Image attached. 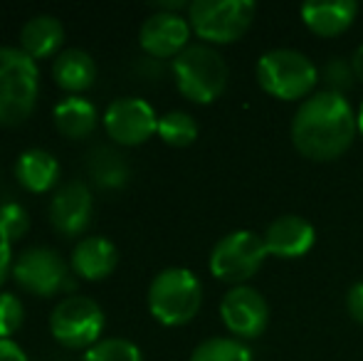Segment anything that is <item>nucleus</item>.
<instances>
[{
	"mask_svg": "<svg viewBox=\"0 0 363 361\" xmlns=\"http://www.w3.org/2000/svg\"><path fill=\"white\" fill-rule=\"evenodd\" d=\"M289 134L294 149L304 159L334 161L349 151L359 134L356 111L339 91H314L294 111Z\"/></svg>",
	"mask_w": 363,
	"mask_h": 361,
	"instance_id": "1",
	"label": "nucleus"
},
{
	"mask_svg": "<svg viewBox=\"0 0 363 361\" xmlns=\"http://www.w3.org/2000/svg\"><path fill=\"white\" fill-rule=\"evenodd\" d=\"M151 317L163 327H183L193 322L203 307V284L186 267H166L151 279L146 294Z\"/></svg>",
	"mask_w": 363,
	"mask_h": 361,
	"instance_id": "2",
	"label": "nucleus"
},
{
	"mask_svg": "<svg viewBox=\"0 0 363 361\" xmlns=\"http://www.w3.org/2000/svg\"><path fill=\"white\" fill-rule=\"evenodd\" d=\"M255 77L262 91L282 101H304L314 94L319 82V67L304 52L291 48H277L257 60Z\"/></svg>",
	"mask_w": 363,
	"mask_h": 361,
	"instance_id": "3",
	"label": "nucleus"
},
{
	"mask_svg": "<svg viewBox=\"0 0 363 361\" xmlns=\"http://www.w3.org/2000/svg\"><path fill=\"white\" fill-rule=\"evenodd\" d=\"M40 70L20 48H0V126H18L35 111Z\"/></svg>",
	"mask_w": 363,
	"mask_h": 361,
	"instance_id": "4",
	"label": "nucleus"
},
{
	"mask_svg": "<svg viewBox=\"0 0 363 361\" xmlns=\"http://www.w3.org/2000/svg\"><path fill=\"white\" fill-rule=\"evenodd\" d=\"M171 67L178 91L193 104H213L228 87V65L211 45H188Z\"/></svg>",
	"mask_w": 363,
	"mask_h": 361,
	"instance_id": "5",
	"label": "nucleus"
},
{
	"mask_svg": "<svg viewBox=\"0 0 363 361\" xmlns=\"http://www.w3.org/2000/svg\"><path fill=\"white\" fill-rule=\"evenodd\" d=\"M257 13L252 0H193L188 8L191 30L208 45L238 43Z\"/></svg>",
	"mask_w": 363,
	"mask_h": 361,
	"instance_id": "6",
	"label": "nucleus"
},
{
	"mask_svg": "<svg viewBox=\"0 0 363 361\" xmlns=\"http://www.w3.org/2000/svg\"><path fill=\"white\" fill-rule=\"evenodd\" d=\"M267 257L269 252L259 233L233 231L213 245L208 267H211L216 279L238 287V284H247V279H252L262 270Z\"/></svg>",
	"mask_w": 363,
	"mask_h": 361,
	"instance_id": "7",
	"label": "nucleus"
},
{
	"mask_svg": "<svg viewBox=\"0 0 363 361\" xmlns=\"http://www.w3.org/2000/svg\"><path fill=\"white\" fill-rule=\"evenodd\" d=\"M104 324V309L84 294L60 299L50 314V334L67 349H91L101 342Z\"/></svg>",
	"mask_w": 363,
	"mask_h": 361,
	"instance_id": "8",
	"label": "nucleus"
},
{
	"mask_svg": "<svg viewBox=\"0 0 363 361\" xmlns=\"http://www.w3.org/2000/svg\"><path fill=\"white\" fill-rule=\"evenodd\" d=\"M13 279L20 289L35 294V297H55V294L72 289L67 262L55 252L52 248H28L15 257Z\"/></svg>",
	"mask_w": 363,
	"mask_h": 361,
	"instance_id": "9",
	"label": "nucleus"
},
{
	"mask_svg": "<svg viewBox=\"0 0 363 361\" xmlns=\"http://www.w3.org/2000/svg\"><path fill=\"white\" fill-rule=\"evenodd\" d=\"M220 319L230 337L240 339V342L257 339L262 337L269 324V304L259 289L250 287V284H238L225 292L223 302H220Z\"/></svg>",
	"mask_w": 363,
	"mask_h": 361,
	"instance_id": "10",
	"label": "nucleus"
},
{
	"mask_svg": "<svg viewBox=\"0 0 363 361\" xmlns=\"http://www.w3.org/2000/svg\"><path fill=\"white\" fill-rule=\"evenodd\" d=\"M158 119L151 104L141 96H119L104 111V129L114 144L141 146L158 134Z\"/></svg>",
	"mask_w": 363,
	"mask_h": 361,
	"instance_id": "11",
	"label": "nucleus"
},
{
	"mask_svg": "<svg viewBox=\"0 0 363 361\" xmlns=\"http://www.w3.org/2000/svg\"><path fill=\"white\" fill-rule=\"evenodd\" d=\"M191 23L181 13L156 10L148 15L139 30V45L156 60H176L191 45Z\"/></svg>",
	"mask_w": 363,
	"mask_h": 361,
	"instance_id": "12",
	"label": "nucleus"
},
{
	"mask_svg": "<svg viewBox=\"0 0 363 361\" xmlns=\"http://www.w3.org/2000/svg\"><path fill=\"white\" fill-rule=\"evenodd\" d=\"M94 198L86 183L69 181L55 191L50 201V223L62 238H77L89 228Z\"/></svg>",
	"mask_w": 363,
	"mask_h": 361,
	"instance_id": "13",
	"label": "nucleus"
},
{
	"mask_svg": "<svg viewBox=\"0 0 363 361\" xmlns=\"http://www.w3.org/2000/svg\"><path fill=\"white\" fill-rule=\"evenodd\" d=\"M264 248L272 257L279 260H296L304 257L314 248L316 231L306 218L301 216H279L264 231Z\"/></svg>",
	"mask_w": 363,
	"mask_h": 361,
	"instance_id": "14",
	"label": "nucleus"
},
{
	"mask_svg": "<svg viewBox=\"0 0 363 361\" xmlns=\"http://www.w3.org/2000/svg\"><path fill=\"white\" fill-rule=\"evenodd\" d=\"M301 23L319 38H339L354 25L359 5L354 0H311L299 8Z\"/></svg>",
	"mask_w": 363,
	"mask_h": 361,
	"instance_id": "15",
	"label": "nucleus"
},
{
	"mask_svg": "<svg viewBox=\"0 0 363 361\" xmlns=\"http://www.w3.org/2000/svg\"><path fill=\"white\" fill-rule=\"evenodd\" d=\"M119 262V250L116 245L104 235H89L82 238L72 250V270L77 277L89 279V282H101L116 270Z\"/></svg>",
	"mask_w": 363,
	"mask_h": 361,
	"instance_id": "16",
	"label": "nucleus"
},
{
	"mask_svg": "<svg viewBox=\"0 0 363 361\" xmlns=\"http://www.w3.org/2000/svg\"><path fill=\"white\" fill-rule=\"evenodd\" d=\"M52 121H55V129H57L65 139L82 141L94 134L99 114H96L94 101L84 99V96H79V94H69L55 104Z\"/></svg>",
	"mask_w": 363,
	"mask_h": 361,
	"instance_id": "17",
	"label": "nucleus"
},
{
	"mask_svg": "<svg viewBox=\"0 0 363 361\" xmlns=\"http://www.w3.org/2000/svg\"><path fill=\"white\" fill-rule=\"evenodd\" d=\"M65 43V28L55 15H35L20 30V50L28 57L48 60L62 48Z\"/></svg>",
	"mask_w": 363,
	"mask_h": 361,
	"instance_id": "18",
	"label": "nucleus"
},
{
	"mask_svg": "<svg viewBox=\"0 0 363 361\" xmlns=\"http://www.w3.org/2000/svg\"><path fill=\"white\" fill-rule=\"evenodd\" d=\"M52 79L60 89L69 94L86 91L96 82V62L86 50L69 48L55 57L52 65Z\"/></svg>",
	"mask_w": 363,
	"mask_h": 361,
	"instance_id": "19",
	"label": "nucleus"
},
{
	"mask_svg": "<svg viewBox=\"0 0 363 361\" xmlns=\"http://www.w3.org/2000/svg\"><path fill=\"white\" fill-rule=\"evenodd\" d=\"M15 179L28 193H48L60 179V164L48 149H28L15 161Z\"/></svg>",
	"mask_w": 363,
	"mask_h": 361,
	"instance_id": "20",
	"label": "nucleus"
},
{
	"mask_svg": "<svg viewBox=\"0 0 363 361\" xmlns=\"http://www.w3.org/2000/svg\"><path fill=\"white\" fill-rule=\"evenodd\" d=\"M89 176L104 191H119L126 186L131 176V169L126 164V156L119 151L109 149V146H96L89 154Z\"/></svg>",
	"mask_w": 363,
	"mask_h": 361,
	"instance_id": "21",
	"label": "nucleus"
},
{
	"mask_svg": "<svg viewBox=\"0 0 363 361\" xmlns=\"http://www.w3.org/2000/svg\"><path fill=\"white\" fill-rule=\"evenodd\" d=\"M188 361H252V349L235 337H211L193 349Z\"/></svg>",
	"mask_w": 363,
	"mask_h": 361,
	"instance_id": "22",
	"label": "nucleus"
},
{
	"mask_svg": "<svg viewBox=\"0 0 363 361\" xmlns=\"http://www.w3.org/2000/svg\"><path fill=\"white\" fill-rule=\"evenodd\" d=\"M158 136H161L163 144L186 149L198 139V124L188 111L173 109L158 119Z\"/></svg>",
	"mask_w": 363,
	"mask_h": 361,
	"instance_id": "23",
	"label": "nucleus"
},
{
	"mask_svg": "<svg viewBox=\"0 0 363 361\" xmlns=\"http://www.w3.org/2000/svg\"><path fill=\"white\" fill-rule=\"evenodd\" d=\"M82 361H144V354L129 339L109 337L96 342L91 349H86Z\"/></svg>",
	"mask_w": 363,
	"mask_h": 361,
	"instance_id": "24",
	"label": "nucleus"
},
{
	"mask_svg": "<svg viewBox=\"0 0 363 361\" xmlns=\"http://www.w3.org/2000/svg\"><path fill=\"white\" fill-rule=\"evenodd\" d=\"M30 233V213L20 203L8 201L0 206V240L18 243Z\"/></svg>",
	"mask_w": 363,
	"mask_h": 361,
	"instance_id": "25",
	"label": "nucleus"
},
{
	"mask_svg": "<svg viewBox=\"0 0 363 361\" xmlns=\"http://www.w3.org/2000/svg\"><path fill=\"white\" fill-rule=\"evenodd\" d=\"M25 322V307L13 292H0V339H10Z\"/></svg>",
	"mask_w": 363,
	"mask_h": 361,
	"instance_id": "26",
	"label": "nucleus"
},
{
	"mask_svg": "<svg viewBox=\"0 0 363 361\" xmlns=\"http://www.w3.org/2000/svg\"><path fill=\"white\" fill-rule=\"evenodd\" d=\"M324 74H326V82L331 84V91H339V94H341V89L349 87L351 79H356L354 70H351V62L346 65V62H341V60H336V57L326 65Z\"/></svg>",
	"mask_w": 363,
	"mask_h": 361,
	"instance_id": "27",
	"label": "nucleus"
},
{
	"mask_svg": "<svg viewBox=\"0 0 363 361\" xmlns=\"http://www.w3.org/2000/svg\"><path fill=\"white\" fill-rule=\"evenodd\" d=\"M346 312L356 324L363 327V279L354 282L349 292H346Z\"/></svg>",
	"mask_w": 363,
	"mask_h": 361,
	"instance_id": "28",
	"label": "nucleus"
},
{
	"mask_svg": "<svg viewBox=\"0 0 363 361\" xmlns=\"http://www.w3.org/2000/svg\"><path fill=\"white\" fill-rule=\"evenodd\" d=\"M13 265H15L13 245L0 240V287L8 282V277H13Z\"/></svg>",
	"mask_w": 363,
	"mask_h": 361,
	"instance_id": "29",
	"label": "nucleus"
},
{
	"mask_svg": "<svg viewBox=\"0 0 363 361\" xmlns=\"http://www.w3.org/2000/svg\"><path fill=\"white\" fill-rule=\"evenodd\" d=\"M0 361H30L25 349L13 339H0Z\"/></svg>",
	"mask_w": 363,
	"mask_h": 361,
	"instance_id": "30",
	"label": "nucleus"
},
{
	"mask_svg": "<svg viewBox=\"0 0 363 361\" xmlns=\"http://www.w3.org/2000/svg\"><path fill=\"white\" fill-rule=\"evenodd\" d=\"M351 70H354V77L363 82V45H359L351 55Z\"/></svg>",
	"mask_w": 363,
	"mask_h": 361,
	"instance_id": "31",
	"label": "nucleus"
},
{
	"mask_svg": "<svg viewBox=\"0 0 363 361\" xmlns=\"http://www.w3.org/2000/svg\"><path fill=\"white\" fill-rule=\"evenodd\" d=\"M356 124H359V134H361V139H363V101H361V109L356 111Z\"/></svg>",
	"mask_w": 363,
	"mask_h": 361,
	"instance_id": "32",
	"label": "nucleus"
}]
</instances>
